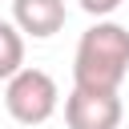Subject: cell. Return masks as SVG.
I'll return each mask as SVG.
<instances>
[{
	"label": "cell",
	"instance_id": "1",
	"mask_svg": "<svg viewBox=\"0 0 129 129\" xmlns=\"http://www.w3.org/2000/svg\"><path fill=\"white\" fill-rule=\"evenodd\" d=\"M129 77V28L117 20H97L81 32L73 56V85L93 93H117Z\"/></svg>",
	"mask_w": 129,
	"mask_h": 129
},
{
	"label": "cell",
	"instance_id": "2",
	"mask_svg": "<svg viewBox=\"0 0 129 129\" xmlns=\"http://www.w3.org/2000/svg\"><path fill=\"white\" fill-rule=\"evenodd\" d=\"M60 105V89L44 69H20L4 81V109L20 125H44Z\"/></svg>",
	"mask_w": 129,
	"mask_h": 129
},
{
	"label": "cell",
	"instance_id": "3",
	"mask_svg": "<svg viewBox=\"0 0 129 129\" xmlns=\"http://www.w3.org/2000/svg\"><path fill=\"white\" fill-rule=\"evenodd\" d=\"M121 97L117 93H93L77 89L64 97V125L69 129H117L121 125Z\"/></svg>",
	"mask_w": 129,
	"mask_h": 129
},
{
	"label": "cell",
	"instance_id": "4",
	"mask_svg": "<svg viewBox=\"0 0 129 129\" xmlns=\"http://www.w3.org/2000/svg\"><path fill=\"white\" fill-rule=\"evenodd\" d=\"M12 24L20 36L48 40L64 28V0H12Z\"/></svg>",
	"mask_w": 129,
	"mask_h": 129
},
{
	"label": "cell",
	"instance_id": "5",
	"mask_svg": "<svg viewBox=\"0 0 129 129\" xmlns=\"http://www.w3.org/2000/svg\"><path fill=\"white\" fill-rule=\"evenodd\" d=\"M24 69V36L12 20H0V81Z\"/></svg>",
	"mask_w": 129,
	"mask_h": 129
},
{
	"label": "cell",
	"instance_id": "6",
	"mask_svg": "<svg viewBox=\"0 0 129 129\" xmlns=\"http://www.w3.org/2000/svg\"><path fill=\"white\" fill-rule=\"evenodd\" d=\"M77 4H81L89 16L105 20V16H113V12H117V4H121V0H77Z\"/></svg>",
	"mask_w": 129,
	"mask_h": 129
}]
</instances>
